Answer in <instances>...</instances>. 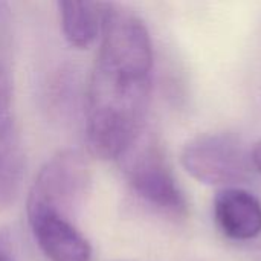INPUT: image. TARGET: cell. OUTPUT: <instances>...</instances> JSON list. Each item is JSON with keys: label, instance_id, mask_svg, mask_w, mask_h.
Segmentation results:
<instances>
[{"label": "cell", "instance_id": "obj_1", "mask_svg": "<svg viewBox=\"0 0 261 261\" xmlns=\"http://www.w3.org/2000/svg\"><path fill=\"white\" fill-rule=\"evenodd\" d=\"M153 46L128 34L99 38L86 95V141L102 161H122L139 142L147 116Z\"/></svg>", "mask_w": 261, "mask_h": 261}, {"label": "cell", "instance_id": "obj_2", "mask_svg": "<svg viewBox=\"0 0 261 261\" xmlns=\"http://www.w3.org/2000/svg\"><path fill=\"white\" fill-rule=\"evenodd\" d=\"M90 168L76 150H64L50 158L38 171L26 211H44L73 220L90 190Z\"/></svg>", "mask_w": 261, "mask_h": 261}, {"label": "cell", "instance_id": "obj_3", "mask_svg": "<svg viewBox=\"0 0 261 261\" xmlns=\"http://www.w3.org/2000/svg\"><path fill=\"white\" fill-rule=\"evenodd\" d=\"M184 168L206 185L246 182L254 167L252 151L231 133L202 135L190 141L182 151Z\"/></svg>", "mask_w": 261, "mask_h": 261}, {"label": "cell", "instance_id": "obj_4", "mask_svg": "<svg viewBox=\"0 0 261 261\" xmlns=\"http://www.w3.org/2000/svg\"><path fill=\"white\" fill-rule=\"evenodd\" d=\"M132 190L151 206L170 213L184 214L187 203L177 187L168 164L153 141L139 142L122 159Z\"/></svg>", "mask_w": 261, "mask_h": 261}, {"label": "cell", "instance_id": "obj_5", "mask_svg": "<svg viewBox=\"0 0 261 261\" xmlns=\"http://www.w3.org/2000/svg\"><path fill=\"white\" fill-rule=\"evenodd\" d=\"M24 158L12 109V84L8 69L0 63V211L18 197Z\"/></svg>", "mask_w": 261, "mask_h": 261}, {"label": "cell", "instance_id": "obj_6", "mask_svg": "<svg viewBox=\"0 0 261 261\" xmlns=\"http://www.w3.org/2000/svg\"><path fill=\"white\" fill-rule=\"evenodd\" d=\"M31 232L49 261H90L92 248L73 220L44 213L28 211Z\"/></svg>", "mask_w": 261, "mask_h": 261}, {"label": "cell", "instance_id": "obj_7", "mask_svg": "<svg viewBox=\"0 0 261 261\" xmlns=\"http://www.w3.org/2000/svg\"><path fill=\"white\" fill-rule=\"evenodd\" d=\"M214 217L220 231L232 240H251L261 234V203L251 193L225 188L214 200Z\"/></svg>", "mask_w": 261, "mask_h": 261}, {"label": "cell", "instance_id": "obj_8", "mask_svg": "<svg viewBox=\"0 0 261 261\" xmlns=\"http://www.w3.org/2000/svg\"><path fill=\"white\" fill-rule=\"evenodd\" d=\"M64 38L75 47L86 49L99 37L104 6L98 0H57Z\"/></svg>", "mask_w": 261, "mask_h": 261}, {"label": "cell", "instance_id": "obj_9", "mask_svg": "<svg viewBox=\"0 0 261 261\" xmlns=\"http://www.w3.org/2000/svg\"><path fill=\"white\" fill-rule=\"evenodd\" d=\"M0 261H17L12 251L9 234L6 231H0Z\"/></svg>", "mask_w": 261, "mask_h": 261}, {"label": "cell", "instance_id": "obj_10", "mask_svg": "<svg viewBox=\"0 0 261 261\" xmlns=\"http://www.w3.org/2000/svg\"><path fill=\"white\" fill-rule=\"evenodd\" d=\"M252 162L254 167L261 173V141L252 148Z\"/></svg>", "mask_w": 261, "mask_h": 261}]
</instances>
